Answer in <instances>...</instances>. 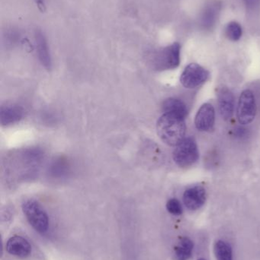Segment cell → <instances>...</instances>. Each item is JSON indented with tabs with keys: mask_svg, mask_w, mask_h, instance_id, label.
<instances>
[{
	"mask_svg": "<svg viewBox=\"0 0 260 260\" xmlns=\"http://www.w3.org/2000/svg\"><path fill=\"white\" fill-rule=\"evenodd\" d=\"M221 11V5L218 2H212L205 7L200 18L201 27L205 30H212L218 21Z\"/></svg>",
	"mask_w": 260,
	"mask_h": 260,
	"instance_id": "12",
	"label": "cell"
},
{
	"mask_svg": "<svg viewBox=\"0 0 260 260\" xmlns=\"http://www.w3.org/2000/svg\"><path fill=\"white\" fill-rule=\"evenodd\" d=\"M163 112L166 114L174 116L185 120L188 114V110L186 105L182 101L176 99H166L163 102Z\"/></svg>",
	"mask_w": 260,
	"mask_h": 260,
	"instance_id": "13",
	"label": "cell"
},
{
	"mask_svg": "<svg viewBox=\"0 0 260 260\" xmlns=\"http://www.w3.org/2000/svg\"><path fill=\"white\" fill-rule=\"evenodd\" d=\"M206 200V189L203 186H196L188 189L183 195L185 206L189 210L200 209L204 205Z\"/></svg>",
	"mask_w": 260,
	"mask_h": 260,
	"instance_id": "9",
	"label": "cell"
},
{
	"mask_svg": "<svg viewBox=\"0 0 260 260\" xmlns=\"http://www.w3.org/2000/svg\"><path fill=\"white\" fill-rule=\"evenodd\" d=\"M22 211L29 224L37 232L40 234L47 232L49 227L48 216L38 202L26 200L23 203Z\"/></svg>",
	"mask_w": 260,
	"mask_h": 260,
	"instance_id": "3",
	"label": "cell"
},
{
	"mask_svg": "<svg viewBox=\"0 0 260 260\" xmlns=\"http://www.w3.org/2000/svg\"><path fill=\"white\" fill-rule=\"evenodd\" d=\"M37 7L38 8L41 12H44L46 11V3L45 0H34Z\"/></svg>",
	"mask_w": 260,
	"mask_h": 260,
	"instance_id": "20",
	"label": "cell"
},
{
	"mask_svg": "<svg viewBox=\"0 0 260 260\" xmlns=\"http://www.w3.org/2000/svg\"><path fill=\"white\" fill-rule=\"evenodd\" d=\"M172 157L180 168H188L193 165L199 157L198 146L194 138H186L177 145Z\"/></svg>",
	"mask_w": 260,
	"mask_h": 260,
	"instance_id": "4",
	"label": "cell"
},
{
	"mask_svg": "<svg viewBox=\"0 0 260 260\" xmlns=\"http://www.w3.org/2000/svg\"><path fill=\"white\" fill-rule=\"evenodd\" d=\"M209 78V72L201 66L191 63L186 67L180 78L182 85L186 88H195L204 83Z\"/></svg>",
	"mask_w": 260,
	"mask_h": 260,
	"instance_id": "6",
	"label": "cell"
},
{
	"mask_svg": "<svg viewBox=\"0 0 260 260\" xmlns=\"http://www.w3.org/2000/svg\"><path fill=\"white\" fill-rule=\"evenodd\" d=\"M256 114V105L254 94L250 90L243 91L238 103V120L241 124H249L254 120Z\"/></svg>",
	"mask_w": 260,
	"mask_h": 260,
	"instance_id": "5",
	"label": "cell"
},
{
	"mask_svg": "<svg viewBox=\"0 0 260 260\" xmlns=\"http://www.w3.org/2000/svg\"><path fill=\"white\" fill-rule=\"evenodd\" d=\"M6 250L12 256L24 259L32 253V246L25 238L21 236H14L8 240Z\"/></svg>",
	"mask_w": 260,
	"mask_h": 260,
	"instance_id": "7",
	"label": "cell"
},
{
	"mask_svg": "<svg viewBox=\"0 0 260 260\" xmlns=\"http://www.w3.org/2000/svg\"><path fill=\"white\" fill-rule=\"evenodd\" d=\"M198 260H206V259H204V258H200V259H198Z\"/></svg>",
	"mask_w": 260,
	"mask_h": 260,
	"instance_id": "22",
	"label": "cell"
},
{
	"mask_svg": "<svg viewBox=\"0 0 260 260\" xmlns=\"http://www.w3.org/2000/svg\"><path fill=\"white\" fill-rule=\"evenodd\" d=\"M35 39L40 61L44 67L50 69L51 67V57H50L47 38L44 32L40 29H36L35 31Z\"/></svg>",
	"mask_w": 260,
	"mask_h": 260,
	"instance_id": "11",
	"label": "cell"
},
{
	"mask_svg": "<svg viewBox=\"0 0 260 260\" xmlns=\"http://www.w3.org/2000/svg\"><path fill=\"white\" fill-rule=\"evenodd\" d=\"M225 33L229 39L233 41H238L242 36V27L239 23L232 21L226 27Z\"/></svg>",
	"mask_w": 260,
	"mask_h": 260,
	"instance_id": "17",
	"label": "cell"
},
{
	"mask_svg": "<svg viewBox=\"0 0 260 260\" xmlns=\"http://www.w3.org/2000/svg\"><path fill=\"white\" fill-rule=\"evenodd\" d=\"M194 244L190 238L185 237L182 238L175 249L176 259L177 260H189L192 256Z\"/></svg>",
	"mask_w": 260,
	"mask_h": 260,
	"instance_id": "15",
	"label": "cell"
},
{
	"mask_svg": "<svg viewBox=\"0 0 260 260\" xmlns=\"http://www.w3.org/2000/svg\"><path fill=\"white\" fill-rule=\"evenodd\" d=\"M166 209L169 213L174 215H180L183 213V207L177 199H171L166 203Z\"/></svg>",
	"mask_w": 260,
	"mask_h": 260,
	"instance_id": "18",
	"label": "cell"
},
{
	"mask_svg": "<svg viewBox=\"0 0 260 260\" xmlns=\"http://www.w3.org/2000/svg\"><path fill=\"white\" fill-rule=\"evenodd\" d=\"M215 108L210 104H205L198 110L195 117V124L199 131H209L215 124Z\"/></svg>",
	"mask_w": 260,
	"mask_h": 260,
	"instance_id": "8",
	"label": "cell"
},
{
	"mask_svg": "<svg viewBox=\"0 0 260 260\" xmlns=\"http://www.w3.org/2000/svg\"><path fill=\"white\" fill-rule=\"evenodd\" d=\"M186 123L183 119L163 114L157 124V134L164 143L170 146H177L186 134Z\"/></svg>",
	"mask_w": 260,
	"mask_h": 260,
	"instance_id": "1",
	"label": "cell"
},
{
	"mask_svg": "<svg viewBox=\"0 0 260 260\" xmlns=\"http://www.w3.org/2000/svg\"><path fill=\"white\" fill-rule=\"evenodd\" d=\"M248 10L254 11L258 9L260 0H243Z\"/></svg>",
	"mask_w": 260,
	"mask_h": 260,
	"instance_id": "19",
	"label": "cell"
},
{
	"mask_svg": "<svg viewBox=\"0 0 260 260\" xmlns=\"http://www.w3.org/2000/svg\"><path fill=\"white\" fill-rule=\"evenodd\" d=\"M215 253L218 260H233L232 247L224 241H217L215 245Z\"/></svg>",
	"mask_w": 260,
	"mask_h": 260,
	"instance_id": "16",
	"label": "cell"
},
{
	"mask_svg": "<svg viewBox=\"0 0 260 260\" xmlns=\"http://www.w3.org/2000/svg\"><path fill=\"white\" fill-rule=\"evenodd\" d=\"M218 105L220 114L224 120L232 118L235 109V97L227 88H221L218 92Z\"/></svg>",
	"mask_w": 260,
	"mask_h": 260,
	"instance_id": "10",
	"label": "cell"
},
{
	"mask_svg": "<svg viewBox=\"0 0 260 260\" xmlns=\"http://www.w3.org/2000/svg\"><path fill=\"white\" fill-rule=\"evenodd\" d=\"M23 116V110L18 106L3 107L1 109V123L3 126L12 124L21 120Z\"/></svg>",
	"mask_w": 260,
	"mask_h": 260,
	"instance_id": "14",
	"label": "cell"
},
{
	"mask_svg": "<svg viewBox=\"0 0 260 260\" xmlns=\"http://www.w3.org/2000/svg\"><path fill=\"white\" fill-rule=\"evenodd\" d=\"M180 50L181 47L179 43H174L157 50L151 59L153 67L159 71L177 68L180 63Z\"/></svg>",
	"mask_w": 260,
	"mask_h": 260,
	"instance_id": "2",
	"label": "cell"
},
{
	"mask_svg": "<svg viewBox=\"0 0 260 260\" xmlns=\"http://www.w3.org/2000/svg\"><path fill=\"white\" fill-rule=\"evenodd\" d=\"M245 130L246 129H241V128H240V129H237V131H236L237 136H244V135L245 134Z\"/></svg>",
	"mask_w": 260,
	"mask_h": 260,
	"instance_id": "21",
	"label": "cell"
}]
</instances>
